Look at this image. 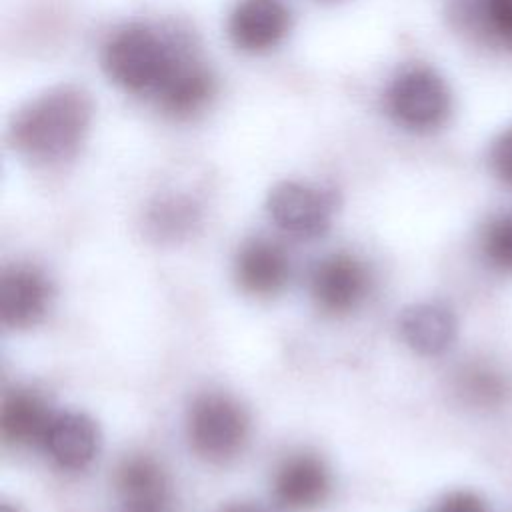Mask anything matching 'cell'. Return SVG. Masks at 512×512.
Returning <instances> with one entry per match:
<instances>
[{
  "label": "cell",
  "mask_w": 512,
  "mask_h": 512,
  "mask_svg": "<svg viewBox=\"0 0 512 512\" xmlns=\"http://www.w3.org/2000/svg\"><path fill=\"white\" fill-rule=\"evenodd\" d=\"M90 120L92 102L88 94L76 86H56L14 114L8 138L30 160H64L82 144Z\"/></svg>",
  "instance_id": "cell-1"
},
{
  "label": "cell",
  "mask_w": 512,
  "mask_h": 512,
  "mask_svg": "<svg viewBox=\"0 0 512 512\" xmlns=\"http://www.w3.org/2000/svg\"><path fill=\"white\" fill-rule=\"evenodd\" d=\"M178 54L150 28L130 26L114 34L104 46L106 76L128 92H158Z\"/></svg>",
  "instance_id": "cell-2"
},
{
  "label": "cell",
  "mask_w": 512,
  "mask_h": 512,
  "mask_svg": "<svg viewBox=\"0 0 512 512\" xmlns=\"http://www.w3.org/2000/svg\"><path fill=\"white\" fill-rule=\"evenodd\" d=\"M248 438V414L228 394H200L188 410V440L210 462L234 458Z\"/></svg>",
  "instance_id": "cell-3"
},
{
  "label": "cell",
  "mask_w": 512,
  "mask_h": 512,
  "mask_svg": "<svg viewBox=\"0 0 512 512\" xmlns=\"http://www.w3.org/2000/svg\"><path fill=\"white\" fill-rule=\"evenodd\" d=\"M390 116L408 130H432L444 124L452 108V96L438 72L414 66L400 72L388 88Z\"/></svg>",
  "instance_id": "cell-4"
},
{
  "label": "cell",
  "mask_w": 512,
  "mask_h": 512,
  "mask_svg": "<svg viewBox=\"0 0 512 512\" xmlns=\"http://www.w3.org/2000/svg\"><path fill=\"white\" fill-rule=\"evenodd\" d=\"M332 198L302 182H280L268 194V214L274 224L296 238H316L330 228Z\"/></svg>",
  "instance_id": "cell-5"
},
{
  "label": "cell",
  "mask_w": 512,
  "mask_h": 512,
  "mask_svg": "<svg viewBox=\"0 0 512 512\" xmlns=\"http://www.w3.org/2000/svg\"><path fill=\"white\" fill-rule=\"evenodd\" d=\"M370 276L366 266L350 254H332L316 264L310 276V292L320 310L346 314L366 296Z\"/></svg>",
  "instance_id": "cell-6"
},
{
  "label": "cell",
  "mask_w": 512,
  "mask_h": 512,
  "mask_svg": "<svg viewBox=\"0 0 512 512\" xmlns=\"http://www.w3.org/2000/svg\"><path fill=\"white\" fill-rule=\"evenodd\" d=\"M330 486V470L324 460L310 452H296L276 468L272 492L282 508L300 512L322 504Z\"/></svg>",
  "instance_id": "cell-7"
},
{
  "label": "cell",
  "mask_w": 512,
  "mask_h": 512,
  "mask_svg": "<svg viewBox=\"0 0 512 512\" xmlns=\"http://www.w3.org/2000/svg\"><path fill=\"white\" fill-rule=\"evenodd\" d=\"M290 14L280 0H240L230 14L228 34L246 52H266L282 42Z\"/></svg>",
  "instance_id": "cell-8"
},
{
  "label": "cell",
  "mask_w": 512,
  "mask_h": 512,
  "mask_svg": "<svg viewBox=\"0 0 512 512\" xmlns=\"http://www.w3.org/2000/svg\"><path fill=\"white\" fill-rule=\"evenodd\" d=\"M50 282L34 266H12L2 274L0 312L12 328L34 326L48 308Z\"/></svg>",
  "instance_id": "cell-9"
},
{
  "label": "cell",
  "mask_w": 512,
  "mask_h": 512,
  "mask_svg": "<svg viewBox=\"0 0 512 512\" xmlns=\"http://www.w3.org/2000/svg\"><path fill=\"white\" fill-rule=\"evenodd\" d=\"M234 274L244 292L254 296H272L288 282L290 260L276 242L252 238L238 250Z\"/></svg>",
  "instance_id": "cell-10"
},
{
  "label": "cell",
  "mask_w": 512,
  "mask_h": 512,
  "mask_svg": "<svg viewBox=\"0 0 512 512\" xmlns=\"http://www.w3.org/2000/svg\"><path fill=\"white\" fill-rule=\"evenodd\" d=\"M98 428L82 412H60L54 414L42 446L50 458L66 470L86 468L98 452Z\"/></svg>",
  "instance_id": "cell-11"
},
{
  "label": "cell",
  "mask_w": 512,
  "mask_h": 512,
  "mask_svg": "<svg viewBox=\"0 0 512 512\" xmlns=\"http://www.w3.org/2000/svg\"><path fill=\"white\" fill-rule=\"evenodd\" d=\"M456 318L450 308L438 302L408 306L400 316L404 342L422 356L444 354L456 338Z\"/></svg>",
  "instance_id": "cell-12"
},
{
  "label": "cell",
  "mask_w": 512,
  "mask_h": 512,
  "mask_svg": "<svg viewBox=\"0 0 512 512\" xmlns=\"http://www.w3.org/2000/svg\"><path fill=\"white\" fill-rule=\"evenodd\" d=\"M52 418L48 402L38 392L12 390L2 402V436L10 444H42Z\"/></svg>",
  "instance_id": "cell-13"
},
{
  "label": "cell",
  "mask_w": 512,
  "mask_h": 512,
  "mask_svg": "<svg viewBox=\"0 0 512 512\" xmlns=\"http://www.w3.org/2000/svg\"><path fill=\"white\" fill-rule=\"evenodd\" d=\"M212 92L214 80L210 72L200 64L180 56L168 78L158 88L156 96L166 112L174 116H190L210 100Z\"/></svg>",
  "instance_id": "cell-14"
},
{
  "label": "cell",
  "mask_w": 512,
  "mask_h": 512,
  "mask_svg": "<svg viewBox=\"0 0 512 512\" xmlns=\"http://www.w3.org/2000/svg\"><path fill=\"white\" fill-rule=\"evenodd\" d=\"M116 486L126 510L162 508L166 500V476L148 456H130L116 470Z\"/></svg>",
  "instance_id": "cell-15"
},
{
  "label": "cell",
  "mask_w": 512,
  "mask_h": 512,
  "mask_svg": "<svg viewBox=\"0 0 512 512\" xmlns=\"http://www.w3.org/2000/svg\"><path fill=\"white\" fill-rule=\"evenodd\" d=\"M456 392L472 406L494 408L506 402L510 394V380L492 364L470 362L456 372Z\"/></svg>",
  "instance_id": "cell-16"
},
{
  "label": "cell",
  "mask_w": 512,
  "mask_h": 512,
  "mask_svg": "<svg viewBox=\"0 0 512 512\" xmlns=\"http://www.w3.org/2000/svg\"><path fill=\"white\" fill-rule=\"evenodd\" d=\"M196 220V210L190 202L170 198L158 202L148 216V224L152 234L158 240H176L194 226Z\"/></svg>",
  "instance_id": "cell-17"
},
{
  "label": "cell",
  "mask_w": 512,
  "mask_h": 512,
  "mask_svg": "<svg viewBox=\"0 0 512 512\" xmlns=\"http://www.w3.org/2000/svg\"><path fill=\"white\" fill-rule=\"evenodd\" d=\"M480 250L494 270L512 274V214L496 216L484 226Z\"/></svg>",
  "instance_id": "cell-18"
},
{
  "label": "cell",
  "mask_w": 512,
  "mask_h": 512,
  "mask_svg": "<svg viewBox=\"0 0 512 512\" xmlns=\"http://www.w3.org/2000/svg\"><path fill=\"white\" fill-rule=\"evenodd\" d=\"M478 8L488 32L512 50V0H480Z\"/></svg>",
  "instance_id": "cell-19"
},
{
  "label": "cell",
  "mask_w": 512,
  "mask_h": 512,
  "mask_svg": "<svg viewBox=\"0 0 512 512\" xmlns=\"http://www.w3.org/2000/svg\"><path fill=\"white\" fill-rule=\"evenodd\" d=\"M490 168L502 184L512 188V126L502 130L492 142Z\"/></svg>",
  "instance_id": "cell-20"
},
{
  "label": "cell",
  "mask_w": 512,
  "mask_h": 512,
  "mask_svg": "<svg viewBox=\"0 0 512 512\" xmlns=\"http://www.w3.org/2000/svg\"><path fill=\"white\" fill-rule=\"evenodd\" d=\"M430 512H486V504L474 492L456 490L440 498Z\"/></svg>",
  "instance_id": "cell-21"
},
{
  "label": "cell",
  "mask_w": 512,
  "mask_h": 512,
  "mask_svg": "<svg viewBox=\"0 0 512 512\" xmlns=\"http://www.w3.org/2000/svg\"><path fill=\"white\" fill-rule=\"evenodd\" d=\"M220 512H268V510L258 504H252V502H236V504L222 508Z\"/></svg>",
  "instance_id": "cell-22"
},
{
  "label": "cell",
  "mask_w": 512,
  "mask_h": 512,
  "mask_svg": "<svg viewBox=\"0 0 512 512\" xmlns=\"http://www.w3.org/2000/svg\"><path fill=\"white\" fill-rule=\"evenodd\" d=\"M0 512H18V510H14L10 504H2V506H0Z\"/></svg>",
  "instance_id": "cell-23"
},
{
  "label": "cell",
  "mask_w": 512,
  "mask_h": 512,
  "mask_svg": "<svg viewBox=\"0 0 512 512\" xmlns=\"http://www.w3.org/2000/svg\"><path fill=\"white\" fill-rule=\"evenodd\" d=\"M126 512H164L162 508H148V510H126Z\"/></svg>",
  "instance_id": "cell-24"
}]
</instances>
